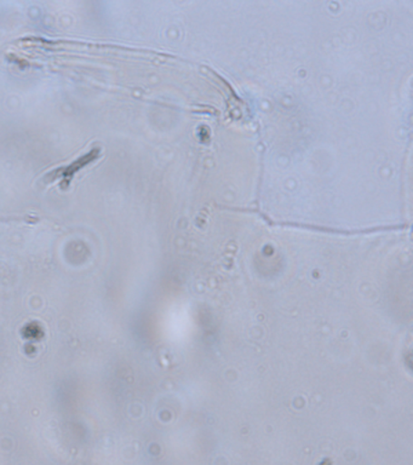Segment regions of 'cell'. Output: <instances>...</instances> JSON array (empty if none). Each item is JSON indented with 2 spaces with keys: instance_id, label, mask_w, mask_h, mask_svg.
<instances>
[{
  "instance_id": "obj_1",
  "label": "cell",
  "mask_w": 413,
  "mask_h": 465,
  "mask_svg": "<svg viewBox=\"0 0 413 465\" xmlns=\"http://www.w3.org/2000/svg\"><path fill=\"white\" fill-rule=\"evenodd\" d=\"M101 149L93 148L92 151L82 155L81 158L74 160L70 165L61 166L59 169L52 171V173H46L44 177L45 183H54V182H59L60 187L67 188L71 184L72 178L75 176V173L84 167L90 165V163L95 162L97 158H100Z\"/></svg>"
}]
</instances>
